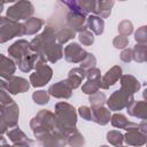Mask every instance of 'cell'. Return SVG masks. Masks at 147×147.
<instances>
[{
  "label": "cell",
  "instance_id": "obj_46",
  "mask_svg": "<svg viewBox=\"0 0 147 147\" xmlns=\"http://www.w3.org/2000/svg\"><path fill=\"white\" fill-rule=\"evenodd\" d=\"M3 6H5V2H1V1H0V13H1V10H2Z\"/></svg>",
  "mask_w": 147,
  "mask_h": 147
},
{
  "label": "cell",
  "instance_id": "obj_15",
  "mask_svg": "<svg viewBox=\"0 0 147 147\" xmlns=\"http://www.w3.org/2000/svg\"><path fill=\"white\" fill-rule=\"evenodd\" d=\"M121 90L126 92L127 94L133 95L139 88H140V84L139 82L131 75H124L121 77Z\"/></svg>",
  "mask_w": 147,
  "mask_h": 147
},
{
  "label": "cell",
  "instance_id": "obj_42",
  "mask_svg": "<svg viewBox=\"0 0 147 147\" xmlns=\"http://www.w3.org/2000/svg\"><path fill=\"white\" fill-rule=\"evenodd\" d=\"M13 102V99L5 92V90H0V103L6 106V105H9Z\"/></svg>",
  "mask_w": 147,
  "mask_h": 147
},
{
  "label": "cell",
  "instance_id": "obj_16",
  "mask_svg": "<svg viewBox=\"0 0 147 147\" xmlns=\"http://www.w3.org/2000/svg\"><path fill=\"white\" fill-rule=\"evenodd\" d=\"M127 113L131 116L145 119L147 117V103L145 101H132L127 107Z\"/></svg>",
  "mask_w": 147,
  "mask_h": 147
},
{
  "label": "cell",
  "instance_id": "obj_20",
  "mask_svg": "<svg viewBox=\"0 0 147 147\" xmlns=\"http://www.w3.org/2000/svg\"><path fill=\"white\" fill-rule=\"evenodd\" d=\"M111 124L113 126L115 127H118V129H125L126 131L129 130H132V129H136L139 126V124H136L133 122H130L129 119H126V117L122 114H115L111 116Z\"/></svg>",
  "mask_w": 147,
  "mask_h": 147
},
{
  "label": "cell",
  "instance_id": "obj_31",
  "mask_svg": "<svg viewBox=\"0 0 147 147\" xmlns=\"http://www.w3.org/2000/svg\"><path fill=\"white\" fill-rule=\"evenodd\" d=\"M100 88V80H87L82 90L85 94H94L95 92H98Z\"/></svg>",
  "mask_w": 147,
  "mask_h": 147
},
{
  "label": "cell",
  "instance_id": "obj_4",
  "mask_svg": "<svg viewBox=\"0 0 147 147\" xmlns=\"http://www.w3.org/2000/svg\"><path fill=\"white\" fill-rule=\"evenodd\" d=\"M34 8L30 1H18L15 2L7 9V18L17 22L20 20H29L33 15Z\"/></svg>",
  "mask_w": 147,
  "mask_h": 147
},
{
  "label": "cell",
  "instance_id": "obj_43",
  "mask_svg": "<svg viewBox=\"0 0 147 147\" xmlns=\"http://www.w3.org/2000/svg\"><path fill=\"white\" fill-rule=\"evenodd\" d=\"M0 147H13V146H8L6 139L2 136H0Z\"/></svg>",
  "mask_w": 147,
  "mask_h": 147
},
{
  "label": "cell",
  "instance_id": "obj_38",
  "mask_svg": "<svg viewBox=\"0 0 147 147\" xmlns=\"http://www.w3.org/2000/svg\"><path fill=\"white\" fill-rule=\"evenodd\" d=\"M127 44H129V39L127 37H124V36H117L113 41V45L116 48H125Z\"/></svg>",
  "mask_w": 147,
  "mask_h": 147
},
{
  "label": "cell",
  "instance_id": "obj_40",
  "mask_svg": "<svg viewBox=\"0 0 147 147\" xmlns=\"http://www.w3.org/2000/svg\"><path fill=\"white\" fill-rule=\"evenodd\" d=\"M78 113H79V115H80L84 119L91 121V117H92V109H91V108H88V107H86V106L79 107Z\"/></svg>",
  "mask_w": 147,
  "mask_h": 147
},
{
  "label": "cell",
  "instance_id": "obj_11",
  "mask_svg": "<svg viewBox=\"0 0 147 147\" xmlns=\"http://www.w3.org/2000/svg\"><path fill=\"white\" fill-rule=\"evenodd\" d=\"M71 92L72 88L68 85L65 80H61L48 88V94L59 99H69L71 96Z\"/></svg>",
  "mask_w": 147,
  "mask_h": 147
},
{
  "label": "cell",
  "instance_id": "obj_32",
  "mask_svg": "<svg viewBox=\"0 0 147 147\" xmlns=\"http://www.w3.org/2000/svg\"><path fill=\"white\" fill-rule=\"evenodd\" d=\"M32 99L37 105H46L49 101V94L46 91H37L32 94Z\"/></svg>",
  "mask_w": 147,
  "mask_h": 147
},
{
  "label": "cell",
  "instance_id": "obj_36",
  "mask_svg": "<svg viewBox=\"0 0 147 147\" xmlns=\"http://www.w3.org/2000/svg\"><path fill=\"white\" fill-rule=\"evenodd\" d=\"M79 2V6L82 8V10L87 14V13H93L94 11V8H95V2L94 0H83V1H78Z\"/></svg>",
  "mask_w": 147,
  "mask_h": 147
},
{
  "label": "cell",
  "instance_id": "obj_47",
  "mask_svg": "<svg viewBox=\"0 0 147 147\" xmlns=\"http://www.w3.org/2000/svg\"><path fill=\"white\" fill-rule=\"evenodd\" d=\"M100 147H108V146H106V145H103V146H100Z\"/></svg>",
  "mask_w": 147,
  "mask_h": 147
},
{
  "label": "cell",
  "instance_id": "obj_17",
  "mask_svg": "<svg viewBox=\"0 0 147 147\" xmlns=\"http://www.w3.org/2000/svg\"><path fill=\"white\" fill-rule=\"evenodd\" d=\"M85 77H86V71H85L84 69H82V68H74V69H71V70L69 71L68 78H67L65 82H67L68 85L74 90V88H77V87L80 85L82 80H83Z\"/></svg>",
  "mask_w": 147,
  "mask_h": 147
},
{
  "label": "cell",
  "instance_id": "obj_9",
  "mask_svg": "<svg viewBox=\"0 0 147 147\" xmlns=\"http://www.w3.org/2000/svg\"><path fill=\"white\" fill-rule=\"evenodd\" d=\"M87 52H85L77 42H70L64 48V57L68 62L78 63L82 62L83 59L86 56Z\"/></svg>",
  "mask_w": 147,
  "mask_h": 147
},
{
  "label": "cell",
  "instance_id": "obj_34",
  "mask_svg": "<svg viewBox=\"0 0 147 147\" xmlns=\"http://www.w3.org/2000/svg\"><path fill=\"white\" fill-rule=\"evenodd\" d=\"M78 39L85 46H90V45H92L94 42V36H93V33L90 32V31H87V30L80 32L78 34Z\"/></svg>",
  "mask_w": 147,
  "mask_h": 147
},
{
  "label": "cell",
  "instance_id": "obj_39",
  "mask_svg": "<svg viewBox=\"0 0 147 147\" xmlns=\"http://www.w3.org/2000/svg\"><path fill=\"white\" fill-rule=\"evenodd\" d=\"M86 77L87 80H100L101 79V74L98 68H91L86 71Z\"/></svg>",
  "mask_w": 147,
  "mask_h": 147
},
{
  "label": "cell",
  "instance_id": "obj_8",
  "mask_svg": "<svg viewBox=\"0 0 147 147\" xmlns=\"http://www.w3.org/2000/svg\"><path fill=\"white\" fill-rule=\"evenodd\" d=\"M67 24L75 32H83L86 30V15L77 11H69L67 15Z\"/></svg>",
  "mask_w": 147,
  "mask_h": 147
},
{
  "label": "cell",
  "instance_id": "obj_26",
  "mask_svg": "<svg viewBox=\"0 0 147 147\" xmlns=\"http://www.w3.org/2000/svg\"><path fill=\"white\" fill-rule=\"evenodd\" d=\"M44 23H45L44 20L38 18V17H31V18L26 20V22L24 23L25 34H34V33H37L41 29Z\"/></svg>",
  "mask_w": 147,
  "mask_h": 147
},
{
  "label": "cell",
  "instance_id": "obj_29",
  "mask_svg": "<svg viewBox=\"0 0 147 147\" xmlns=\"http://www.w3.org/2000/svg\"><path fill=\"white\" fill-rule=\"evenodd\" d=\"M107 139H108V141H109L111 145L119 147V146L123 144V141H124V136H123L119 131L111 130V131H109V132L107 133Z\"/></svg>",
  "mask_w": 147,
  "mask_h": 147
},
{
  "label": "cell",
  "instance_id": "obj_10",
  "mask_svg": "<svg viewBox=\"0 0 147 147\" xmlns=\"http://www.w3.org/2000/svg\"><path fill=\"white\" fill-rule=\"evenodd\" d=\"M30 82L22 77H16V76H10L7 78L6 82V88L9 91L11 94H17V93H23L26 92L30 87Z\"/></svg>",
  "mask_w": 147,
  "mask_h": 147
},
{
  "label": "cell",
  "instance_id": "obj_7",
  "mask_svg": "<svg viewBox=\"0 0 147 147\" xmlns=\"http://www.w3.org/2000/svg\"><path fill=\"white\" fill-rule=\"evenodd\" d=\"M132 101H133V95L127 94L122 90H117L110 95V98L107 101V105L110 108V110H121L127 107Z\"/></svg>",
  "mask_w": 147,
  "mask_h": 147
},
{
  "label": "cell",
  "instance_id": "obj_22",
  "mask_svg": "<svg viewBox=\"0 0 147 147\" xmlns=\"http://www.w3.org/2000/svg\"><path fill=\"white\" fill-rule=\"evenodd\" d=\"M114 5H115V1H96L93 13L95 14V16L100 18H106L110 15L111 8Z\"/></svg>",
  "mask_w": 147,
  "mask_h": 147
},
{
  "label": "cell",
  "instance_id": "obj_24",
  "mask_svg": "<svg viewBox=\"0 0 147 147\" xmlns=\"http://www.w3.org/2000/svg\"><path fill=\"white\" fill-rule=\"evenodd\" d=\"M9 139L14 142V144H22V145H30L32 144V140L29 139L18 126H15L14 129H11L10 131L7 132Z\"/></svg>",
  "mask_w": 147,
  "mask_h": 147
},
{
  "label": "cell",
  "instance_id": "obj_19",
  "mask_svg": "<svg viewBox=\"0 0 147 147\" xmlns=\"http://www.w3.org/2000/svg\"><path fill=\"white\" fill-rule=\"evenodd\" d=\"M62 56H63V48H62V45H60V44H53L42 54V59L46 62L49 61L52 63L59 61Z\"/></svg>",
  "mask_w": 147,
  "mask_h": 147
},
{
  "label": "cell",
  "instance_id": "obj_45",
  "mask_svg": "<svg viewBox=\"0 0 147 147\" xmlns=\"http://www.w3.org/2000/svg\"><path fill=\"white\" fill-rule=\"evenodd\" d=\"M13 147H29V145H22V144H15Z\"/></svg>",
  "mask_w": 147,
  "mask_h": 147
},
{
  "label": "cell",
  "instance_id": "obj_13",
  "mask_svg": "<svg viewBox=\"0 0 147 147\" xmlns=\"http://www.w3.org/2000/svg\"><path fill=\"white\" fill-rule=\"evenodd\" d=\"M18 114H20L18 107H17V105H16L14 101H13L11 103L5 106L2 117H3V119L6 121L8 127H14V126H16V124H17V118H18Z\"/></svg>",
  "mask_w": 147,
  "mask_h": 147
},
{
  "label": "cell",
  "instance_id": "obj_33",
  "mask_svg": "<svg viewBox=\"0 0 147 147\" xmlns=\"http://www.w3.org/2000/svg\"><path fill=\"white\" fill-rule=\"evenodd\" d=\"M133 31V25L130 21L125 20V21H122L119 24H118V32L121 33V36H124V37H127L132 33Z\"/></svg>",
  "mask_w": 147,
  "mask_h": 147
},
{
  "label": "cell",
  "instance_id": "obj_28",
  "mask_svg": "<svg viewBox=\"0 0 147 147\" xmlns=\"http://www.w3.org/2000/svg\"><path fill=\"white\" fill-rule=\"evenodd\" d=\"M75 34H76V32H75L72 29H70L69 26H65V28L60 29V30L56 32V39L59 40V44L62 45V44L67 42L68 40L72 39V38L75 37Z\"/></svg>",
  "mask_w": 147,
  "mask_h": 147
},
{
  "label": "cell",
  "instance_id": "obj_41",
  "mask_svg": "<svg viewBox=\"0 0 147 147\" xmlns=\"http://www.w3.org/2000/svg\"><path fill=\"white\" fill-rule=\"evenodd\" d=\"M121 60L125 63L130 62L132 60V49L131 48H125L122 53H121Z\"/></svg>",
  "mask_w": 147,
  "mask_h": 147
},
{
  "label": "cell",
  "instance_id": "obj_21",
  "mask_svg": "<svg viewBox=\"0 0 147 147\" xmlns=\"http://www.w3.org/2000/svg\"><path fill=\"white\" fill-rule=\"evenodd\" d=\"M15 69L16 68L14 62L9 57H6L5 55L0 54V76L3 78H8L13 76V74L15 72Z\"/></svg>",
  "mask_w": 147,
  "mask_h": 147
},
{
  "label": "cell",
  "instance_id": "obj_27",
  "mask_svg": "<svg viewBox=\"0 0 147 147\" xmlns=\"http://www.w3.org/2000/svg\"><path fill=\"white\" fill-rule=\"evenodd\" d=\"M132 59L139 63H142L147 60V46H146V44H137L132 48Z\"/></svg>",
  "mask_w": 147,
  "mask_h": 147
},
{
  "label": "cell",
  "instance_id": "obj_30",
  "mask_svg": "<svg viewBox=\"0 0 147 147\" xmlns=\"http://www.w3.org/2000/svg\"><path fill=\"white\" fill-rule=\"evenodd\" d=\"M90 102L92 105V109L103 107V103L106 102V95L101 92H95L90 96Z\"/></svg>",
  "mask_w": 147,
  "mask_h": 147
},
{
  "label": "cell",
  "instance_id": "obj_18",
  "mask_svg": "<svg viewBox=\"0 0 147 147\" xmlns=\"http://www.w3.org/2000/svg\"><path fill=\"white\" fill-rule=\"evenodd\" d=\"M64 138L67 140V144H69L71 147H82L84 145V137L75 126L65 130Z\"/></svg>",
  "mask_w": 147,
  "mask_h": 147
},
{
  "label": "cell",
  "instance_id": "obj_44",
  "mask_svg": "<svg viewBox=\"0 0 147 147\" xmlns=\"http://www.w3.org/2000/svg\"><path fill=\"white\" fill-rule=\"evenodd\" d=\"M6 88V82L0 79V90H5Z\"/></svg>",
  "mask_w": 147,
  "mask_h": 147
},
{
  "label": "cell",
  "instance_id": "obj_25",
  "mask_svg": "<svg viewBox=\"0 0 147 147\" xmlns=\"http://www.w3.org/2000/svg\"><path fill=\"white\" fill-rule=\"evenodd\" d=\"M86 24L87 28H90L92 30V32L94 34H101L103 32V28H105V22L102 18L95 16V15H90L86 18Z\"/></svg>",
  "mask_w": 147,
  "mask_h": 147
},
{
  "label": "cell",
  "instance_id": "obj_12",
  "mask_svg": "<svg viewBox=\"0 0 147 147\" xmlns=\"http://www.w3.org/2000/svg\"><path fill=\"white\" fill-rule=\"evenodd\" d=\"M121 77H122V68L118 65H115L110 70H108L106 75L100 79V87L107 90L109 86L114 85Z\"/></svg>",
  "mask_w": 147,
  "mask_h": 147
},
{
  "label": "cell",
  "instance_id": "obj_23",
  "mask_svg": "<svg viewBox=\"0 0 147 147\" xmlns=\"http://www.w3.org/2000/svg\"><path fill=\"white\" fill-rule=\"evenodd\" d=\"M91 121H94L95 123H98L100 125H106L110 121V111L108 109H106L105 107L92 109Z\"/></svg>",
  "mask_w": 147,
  "mask_h": 147
},
{
  "label": "cell",
  "instance_id": "obj_3",
  "mask_svg": "<svg viewBox=\"0 0 147 147\" xmlns=\"http://www.w3.org/2000/svg\"><path fill=\"white\" fill-rule=\"evenodd\" d=\"M55 116L57 124L63 127H72L77 122L76 109L67 102H59L55 105Z\"/></svg>",
  "mask_w": 147,
  "mask_h": 147
},
{
  "label": "cell",
  "instance_id": "obj_2",
  "mask_svg": "<svg viewBox=\"0 0 147 147\" xmlns=\"http://www.w3.org/2000/svg\"><path fill=\"white\" fill-rule=\"evenodd\" d=\"M24 34V24L0 16V42H6L9 39H13L14 37H22Z\"/></svg>",
  "mask_w": 147,
  "mask_h": 147
},
{
  "label": "cell",
  "instance_id": "obj_37",
  "mask_svg": "<svg viewBox=\"0 0 147 147\" xmlns=\"http://www.w3.org/2000/svg\"><path fill=\"white\" fill-rule=\"evenodd\" d=\"M136 40L138 41V44H146L147 41V26H141L137 30L136 32Z\"/></svg>",
  "mask_w": 147,
  "mask_h": 147
},
{
  "label": "cell",
  "instance_id": "obj_35",
  "mask_svg": "<svg viewBox=\"0 0 147 147\" xmlns=\"http://www.w3.org/2000/svg\"><path fill=\"white\" fill-rule=\"evenodd\" d=\"M95 63H96V60H95L94 55L91 54V53H87L86 56H85V57L83 59V61L80 62V68L84 69V70H86V69L88 70V69H91V68H94Z\"/></svg>",
  "mask_w": 147,
  "mask_h": 147
},
{
  "label": "cell",
  "instance_id": "obj_1",
  "mask_svg": "<svg viewBox=\"0 0 147 147\" xmlns=\"http://www.w3.org/2000/svg\"><path fill=\"white\" fill-rule=\"evenodd\" d=\"M31 129L33 130V133L36 138L41 137L42 134L53 131L56 126V116L48 111V110H41L37 114V116L31 121L30 123Z\"/></svg>",
  "mask_w": 147,
  "mask_h": 147
},
{
  "label": "cell",
  "instance_id": "obj_5",
  "mask_svg": "<svg viewBox=\"0 0 147 147\" xmlns=\"http://www.w3.org/2000/svg\"><path fill=\"white\" fill-rule=\"evenodd\" d=\"M36 71L30 75V83L33 87H40L44 86L46 83H48L52 78V69L46 64L44 60L39 61L36 65Z\"/></svg>",
  "mask_w": 147,
  "mask_h": 147
},
{
  "label": "cell",
  "instance_id": "obj_14",
  "mask_svg": "<svg viewBox=\"0 0 147 147\" xmlns=\"http://www.w3.org/2000/svg\"><path fill=\"white\" fill-rule=\"evenodd\" d=\"M124 140L130 146H142L146 142V133L139 130V126L132 130H129L124 136Z\"/></svg>",
  "mask_w": 147,
  "mask_h": 147
},
{
  "label": "cell",
  "instance_id": "obj_6",
  "mask_svg": "<svg viewBox=\"0 0 147 147\" xmlns=\"http://www.w3.org/2000/svg\"><path fill=\"white\" fill-rule=\"evenodd\" d=\"M8 53L18 63L20 61H22L23 59L28 57L29 55H31V54H33L36 52L32 49L30 42H28L24 39H21V40H17L16 42H14L8 48Z\"/></svg>",
  "mask_w": 147,
  "mask_h": 147
}]
</instances>
